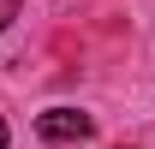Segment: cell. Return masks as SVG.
Wrapping results in <instances>:
<instances>
[{
  "mask_svg": "<svg viewBox=\"0 0 155 149\" xmlns=\"http://www.w3.org/2000/svg\"><path fill=\"white\" fill-rule=\"evenodd\" d=\"M6 143H12V131H6V119H0V149H6Z\"/></svg>",
  "mask_w": 155,
  "mask_h": 149,
  "instance_id": "3957f363",
  "label": "cell"
},
{
  "mask_svg": "<svg viewBox=\"0 0 155 149\" xmlns=\"http://www.w3.org/2000/svg\"><path fill=\"white\" fill-rule=\"evenodd\" d=\"M18 6H24V0H0V30H6V24L18 18Z\"/></svg>",
  "mask_w": 155,
  "mask_h": 149,
  "instance_id": "7a4b0ae2",
  "label": "cell"
},
{
  "mask_svg": "<svg viewBox=\"0 0 155 149\" xmlns=\"http://www.w3.org/2000/svg\"><path fill=\"white\" fill-rule=\"evenodd\" d=\"M90 131H96V119L78 113V108H48V113H36V137H42V143H84Z\"/></svg>",
  "mask_w": 155,
  "mask_h": 149,
  "instance_id": "6da1fadb",
  "label": "cell"
}]
</instances>
